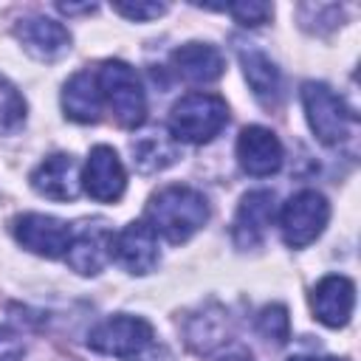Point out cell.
Masks as SVG:
<instances>
[{"label": "cell", "mask_w": 361, "mask_h": 361, "mask_svg": "<svg viewBox=\"0 0 361 361\" xmlns=\"http://www.w3.org/2000/svg\"><path fill=\"white\" fill-rule=\"evenodd\" d=\"M209 220V203L203 192L192 186H164L147 203V226L169 243H186Z\"/></svg>", "instance_id": "6da1fadb"}, {"label": "cell", "mask_w": 361, "mask_h": 361, "mask_svg": "<svg viewBox=\"0 0 361 361\" xmlns=\"http://www.w3.org/2000/svg\"><path fill=\"white\" fill-rule=\"evenodd\" d=\"M87 347L121 361H172V355L155 344V330L138 316H110L87 336Z\"/></svg>", "instance_id": "7a4b0ae2"}, {"label": "cell", "mask_w": 361, "mask_h": 361, "mask_svg": "<svg viewBox=\"0 0 361 361\" xmlns=\"http://www.w3.org/2000/svg\"><path fill=\"white\" fill-rule=\"evenodd\" d=\"M228 121V107L214 93H189L172 104L169 113V130L172 138L189 141V144H206L212 141Z\"/></svg>", "instance_id": "3957f363"}, {"label": "cell", "mask_w": 361, "mask_h": 361, "mask_svg": "<svg viewBox=\"0 0 361 361\" xmlns=\"http://www.w3.org/2000/svg\"><path fill=\"white\" fill-rule=\"evenodd\" d=\"M96 85L102 90V96L107 99L116 121L121 127H141L144 118H147V96H144V87H141V79L138 73L121 62V59H107L102 68H99V76H96Z\"/></svg>", "instance_id": "277c9868"}, {"label": "cell", "mask_w": 361, "mask_h": 361, "mask_svg": "<svg viewBox=\"0 0 361 361\" xmlns=\"http://www.w3.org/2000/svg\"><path fill=\"white\" fill-rule=\"evenodd\" d=\"M302 104H305L307 124L322 144L336 147V144L350 138L353 113L347 110L341 96H336L324 82H305L302 85Z\"/></svg>", "instance_id": "5b68a950"}, {"label": "cell", "mask_w": 361, "mask_h": 361, "mask_svg": "<svg viewBox=\"0 0 361 361\" xmlns=\"http://www.w3.org/2000/svg\"><path fill=\"white\" fill-rule=\"evenodd\" d=\"M327 220H330V203L324 200V195L316 189H302L282 206L279 214L282 240L290 248H305L324 231Z\"/></svg>", "instance_id": "8992f818"}, {"label": "cell", "mask_w": 361, "mask_h": 361, "mask_svg": "<svg viewBox=\"0 0 361 361\" xmlns=\"http://www.w3.org/2000/svg\"><path fill=\"white\" fill-rule=\"evenodd\" d=\"M11 231L23 248H28L39 257H48V259L65 257L73 243V231L68 223H62L51 214H37V212L14 217Z\"/></svg>", "instance_id": "52a82bcc"}, {"label": "cell", "mask_w": 361, "mask_h": 361, "mask_svg": "<svg viewBox=\"0 0 361 361\" xmlns=\"http://www.w3.org/2000/svg\"><path fill=\"white\" fill-rule=\"evenodd\" d=\"M110 257L130 274H149L158 265V234L144 223H127L107 240Z\"/></svg>", "instance_id": "ba28073f"}, {"label": "cell", "mask_w": 361, "mask_h": 361, "mask_svg": "<svg viewBox=\"0 0 361 361\" xmlns=\"http://www.w3.org/2000/svg\"><path fill=\"white\" fill-rule=\"evenodd\" d=\"M82 186L99 203H113L124 195L127 172H124V164L113 147L99 144L90 149L87 164H85V175H82Z\"/></svg>", "instance_id": "9c48e42d"}, {"label": "cell", "mask_w": 361, "mask_h": 361, "mask_svg": "<svg viewBox=\"0 0 361 361\" xmlns=\"http://www.w3.org/2000/svg\"><path fill=\"white\" fill-rule=\"evenodd\" d=\"M282 158H285V149H282L279 138L271 130H265L259 124H251L240 133L237 161H240L243 172H248L254 178H268V175L279 172Z\"/></svg>", "instance_id": "30bf717a"}, {"label": "cell", "mask_w": 361, "mask_h": 361, "mask_svg": "<svg viewBox=\"0 0 361 361\" xmlns=\"http://www.w3.org/2000/svg\"><path fill=\"white\" fill-rule=\"evenodd\" d=\"M14 37L39 62H56L71 51V34L51 17H25L17 23Z\"/></svg>", "instance_id": "8fae6325"}, {"label": "cell", "mask_w": 361, "mask_h": 361, "mask_svg": "<svg viewBox=\"0 0 361 361\" xmlns=\"http://www.w3.org/2000/svg\"><path fill=\"white\" fill-rule=\"evenodd\" d=\"M274 192L268 189H257V192H248L240 206H237V214H234V245L237 248H254L262 243L271 220H274Z\"/></svg>", "instance_id": "7c38bea8"}, {"label": "cell", "mask_w": 361, "mask_h": 361, "mask_svg": "<svg viewBox=\"0 0 361 361\" xmlns=\"http://www.w3.org/2000/svg\"><path fill=\"white\" fill-rule=\"evenodd\" d=\"M313 313L322 324L327 327H344L353 316V305H355V285L353 279L341 276V274H330L324 276L310 296Z\"/></svg>", "instance_id": "4fadbf2b"}, {"label": "cell", "mask_w": 361, "mask_h": 361, "mask_svg": "<svg viewBox=\"0 0 361 361\" xmlns=\"http://www.w3.org/2000/svg\"><path fill=\"white\" fill-rule=\"evenodd\" d=\"M31 186L48 200H73L79 195V186H82L76 161L71 155H65V152L48 155L31 172Z\"/></svg>", "instance_id": "5bb4252c"}, {"label": "cell", "mask_w": 361, "mask_h": 361, "mask_svg": "<svg viewBox=\"0 0 361 361\" xmlns=\"http://www.w3.org/2000/svg\"><path fill=\"white\" fill-rule=\"evenodd\" d=\"M172 65L180 79L189 85H209L217 82L226 71L223 54L209 42H186L172 51Z\"/></svg>", "instance_id": "9a60e30c"}, {"label": "cell", "mask_w": 361, "mask_h": 361, "mask_svg": "<svg viewBox=\"0 0 361 361\" xmlns=\"http://www.w3.org/2000/svg\"><path fill=\"white\" fill-rule=\"evenodd\" d=\"M243 73L251 85V93L265 104V107H276L279 96H282V76L276 71V65L254 45H240L237 48Z\"/></svg>", "instance_id": "2e32d148"}, {"label": "cell", "mask_w": 361, "mask_h": 361, "mask_svg": "<svg viewBox=\"0 0 361 361\" xmlns=\"http://www.w3.org/2000/svg\"><path fill=\"white\" fill-rule=\"evenodd\" d=\"M62 110H65L68 118H73L79 124L99 121V113H102V90L96 85V76H90L87 71L73 73L65 82V90H62Z\"/></svg>", "instance_id": "e0dca14e"}, {"label": "cell", "mask_w": 361, "mask_h": 361, "mask_svg": "<svg viewBox=\"0 0 361 361\" xmlns=\"http://www.w3.org/2000/svg\"><path fill=\"white\" fill-rule=\"evenodd\" d=\"M130 149H133V164L138 166V172H161L180 158L178 144L164 130H149L138 135L130 144Z\"/></svg>", "instance_id": "ac0fdd59"}, {"label": "cell", "mask_w": 361, "mask_h": 361, "mask_svg": "<svg viewBox=\"0 0 361 361\" xmlns=\"http://www.w3.org/2000/svg\"><path fill=\"white\" fill-rule=\"evenodd\" d=\"M102 240H110L104 231H82L79 237H73V243H71V248H68V254H65V259H68V265L76 271V274H99L102 271V262H104V248H107V243H102Z\"/></svg>", "instance_id": "d6986e66"}, {"label": "cell", "mask_w": 361, "mask_h": 361, "mask_svg": "<svg viewBox=\"0 0 361 361\" xmlns=\"http://www.w3.org/2000/svg\"><path fill=\"white\" fill-rule=\"evenodd\" d=\"M226 336V316L220 307L192 316V322L186 324V341L197 350V353H209L212 347H217Z\"/></svg>", "instance_id": "ffe728a7"}, {"label": "cell", "mask_w": 361, "mask_h": 361, "mask_svg": "<svg viewBox=\"0 0 361 361\" xmlns=\"http://www.w3.org/2000/svg\"><path fill=\"white\" fill-rule=\"evenodd\" d=\"M257 330L262 338L274 341V344H285L290 338V319H288V310L285 305H268L259 310L257 316Z\"/></svg>", "instance_id": "44dd1931"}, {"label": "cell", "mask_w": 361, "mask_h": 361, "mask_svg": "<svg viewBox=\"0 0 361 361\" xmlns=\"http://www.w3.org/2000/svg\"><path fill=\"white\" fill-rule=\"evenodd\" d=\"M25 121V102L17 87L0 76V133H11Z\"/></svg>", "instance_id": "7402d4cb"}, {"label": "cell", "mask_w": 361, "mask_h": 361, "mask_svg": "<svg viewBox=\"0 0 361 361\" xmlns=\"http://www.w3.org/2000/svg\"><path fill=\"white\" fill-rule=\"evenodd\" d=\"M209 8H217V11H228L240 25H259V23H265L271 14H274V8L268 6V3H254V0H248V3H226V6H209Z\"/></svg>", "instance_id": "603a6c76"}, {"label": "cell", "mask_w": 361, "mask_h": 361, "mask_svg": "<svg viewBox=\"0 0 361 361\" xmlns=\"http://www.w3.org/2000/svg\"><path fill=\"white\" fill-rule=\"evenodd\" d=\"M113 11H118L121 17L127 20H135V23H147V20H155L166 11L164 3H113Z\"/></svg>", "instance_id": "cb8c5ba5"}, {"label": "cell", "mask_w": 361, "mask_h": 361, "mask_svg": "<svg viewBox=\"0 0 361 361\" xmlns=\"http://www.w3.org/2000/svg\"><path fill=\"white\" fill-rule=\"evenodd\" d=\"M23 353H25L23 338L14 330L0 327V361H23Z\"/></svg>", "instance_id": "d4e9b609"}, {"label": "cell", "mask_w": 361, "mask_h": 361, "mask_svg": "<svg viewBox=\"0 0 361 361\" xmlns=\"http://www.w3.org/2000/svg\"><path fill=\"white\" fill-rule=\"evenodd\" d=\"M96 6H68V3H59V11L65 14H79V11H93Z\"/></svg>", "instance_id": "484cf974"}, {"label": "cell", "mask_w": 361, "mask_h": 361, "mask_svg": "<svg viewBox=\"0 0 361 361\" xmlns=\"http://www.w3.org/2000/svg\"><path fill=\"white\" fill-rule=\"evenodd\" d=\"M220 361H251V355L248 353H243V350H237V353H228L226 358H220Z\"/></svg>", "instance_id": "4316f807"}, {"label": "cell", "mask_w": 361, "mask_h": 361, "mask_svg": "<svg viewBox=\"0 0 361 361\" xmlns=\"http://www.w3.org/2000/svg\"><path fill=\"white\" fill-rule=\"evenodd\" d=\"M288 361H330V358H316V355H290Z\"/></svg>", "instance_id": "83f0119b"}]
</instances>
